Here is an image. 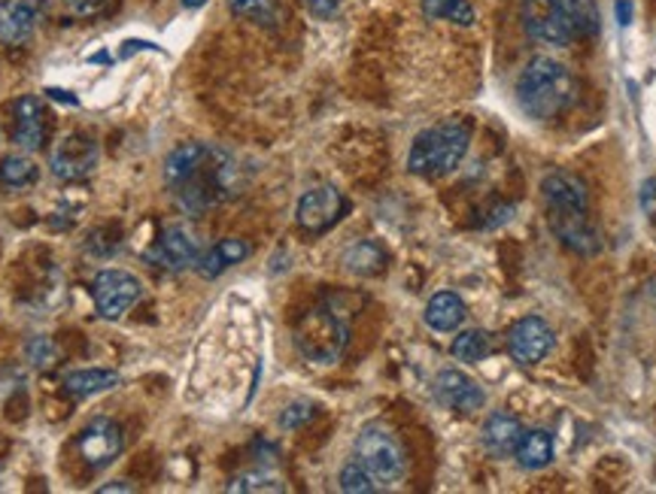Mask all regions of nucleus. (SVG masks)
Here are the masks:
<instances>
[{"instance_id":"obj_1","label":"nucleus","mask_w":656,"mask_h":494,"mask_svg":"<svg viewBox=\"0 0 656 494\" xmlns=\"http://www.w3.org/2000/svg\"><path fill=\"white\" fill-rule=\"evenodd\" d=\"M165 182L179 207L198 216L232 198L237 188V165L216 146L183 144L167 155Z\"/></svg>"},{"instance_id":"obj_2","label":"nucleus","mask_w":656,"mask_h":494,"mask_svg":"<svg viewBox=\"0 0 656 494\" xmlns=\"http://www.w3.org/2000/svg\"><path fill=\"white\" fill-rule=\"evenodd\" d=\"M520 16L526 33L545 46H571L599 33L596 0H523Z\"/></svg>"},{"instance_id":"obj_3","label":"nucleus","mask_w":656,"mask_h":494,"mask_svg":"<svg viewBox=\"0 0 656 494\" xmlns=\"http://www.w3.org/2000/svg\"><path fill=\"white\" fill-rule=\"evenodd\" d=\"M578 98V82L566 65L554 58H532L517 79V100L532 119H557Z\"/></svg>"},{"instance_id":"obj_4","label":"nucleus","mask_w":656,"mask_h":494,"mask_svg":"<svg viewBox=\"0 0 656 494\" xmlns=\"http://www.w3.org/2000/svg\"><path fill=\"white\" fill-rule=\"evenodd\" d=\"M468 140H471V128L462 119H447L434 128H425L417 134V140L408 155V170L425 179H438L457 170L459 161L466 158Z\"/></svg>"},{"instance_id":"obj_5","label":"nucleus","mask_w":656,"mask_h":494,"mask_svg":"<svg viewBox=\"0 0 656 494\" xmlns=\"http://www.w3.org/2000/svg\"><path fill=\"white\" fill-rule=\"evenodd\" d=\"M350 328L341 309L313 307L295 325V346L313 364H334L346 349Z\"/></svg>"},{"instance_id":"obj_6","label":"nucleus","mask_w":656,"mask_h":494,"mask_svg":"<svg viewBox=\"0 0 656 494\" xmlns=\"http://www.w3.org/2000/svg\"><path fill=\"white\" fill-rule=\"evenodd\" d=\"M356 458L365 467L374 483L392 485L404 476V449L390 431L380 425H368L356 439Z\"/></svg>"},{"instance_id":"obj_7","label":"nucleus","mask_w":656,"mask_h":494,"mask_svg":"<svg viewBox=\"0 0 656 494\" xmlns=\"http://www.w3.org/2000/svg\"><path fill=\"white\" fill-rule=\"evenodd\" d=\"M547 225L566 249L578 255H596L601 249V237L590 221L587 207H557L547 204Z\"/></svg>"},{"instance_id":"obj_8","label":"nucleus","mask_w":656,"mask_h":494,"mask_svg":"<svg viewBox=\"0 0 656 494\" xmlns=\"http://www.w3.org/2000/svg\"><path fill=\"white\" fill-rule=\"evenodd\" d=\"M91 295H95V307L104 319H123L125 313L140 300L144 295V286L140 279L128 270H100L95 276V286H91Z\"/></svg>"},{"instance_id":"obj_9","label":"nucleus","mask_w":656,"mask_h":494,"mask_svg":"<svg viewBox=\"0 0 656 494\" xmlns=\"http://www.w3.org/2000/svg\"><path fill=\"white\" fill-rule=\"evenodd\" d=\"M346 209H350V204H346V198L337 188L316 186L301 195L295 219H298V228L304 234H325L344 219Z\"/></svg>"},{"instance_id":"obj_10","label":"nucleus","mask_w":656,"mask_h":494,"mask_svg":"<svg viewBox=\"0 0 656 494\" xmlns=\"http://www.w3.org/2000/svg\"><path fill=\"white\" fill-rule=\"evenodd\" d=\"M100 161V146L86 137V134H70L52 152V174L61 182H79L86 176L95 174Z\"/></svg>"},{"instance_id":"obj_11","label":"nucleus","mask_w":656,"mask_h":494,"mask_svg":"<svg viewBox=\"0 0 656 494\" xmlns=\"http://www.w3.org/2000/svg\"><path fill=\"white\" fill-rule=\"evenodd\" d=\"M200 258V240L198 234L186 228V225H170L165 234L158 237L156 246L149 249V261L156 267H165L170 274H179L186 267H195Z\"/></svg>"},{"instance_id":"obj_12","label":"nucleus","mask_w":656,"mask_h":494,"mask_svg":"<svg viewBox=\"0 0 656 494\" xmlns=\"http://www.w3.org/2000/svg\"><path fill=\"white\" fill-rule=\"evenodd\" d=\"M550 349H554V330L538 316H526L508 330V352L513 355V362L538 364L545 362Z\"/></svg>"},{"instance_id":"obj_13","label":"nucleus","mask_w":656,"mask_h":494,"mask_svg":"<svg viewBox=\"0 0 656 494\" xmlns=\"http://www.w3.org/2000/svg\"><path fill=\"white\" fill-rule=\"evenodd\" d=\"M77 446L91 467H107L123 452V428L110 418H95L82 428Z\"/></svg>"},{"instance_id":"obj_14","label":"nucleus","mask_w":656,"mask_h":494,"mask_svg":"<svg viewBox=\"0 0 656 494\" xmlns=\"http://www.w3.org/2000/svg\"><path fill=\"white\" fill-rule=\"evenodd\" d=\"M46 140H49V110L40 98L25 95L16 103V144L28 152H37L43 149Z\"/></svg>"},{"instance_id":"obj_15","label":"nucleus","mask_w":656,"mask_h":494,"mask_svg":"<svg viewBox=\"0 0 656 494\" xmlns=\"http://www.w3.org/2000/svg\"><path fill=\"white\" fill-rule=\"evenodd\" d=\"M434 397L444 404V407L457 409V413H474V409L483 407V392L474 379H468L466 374L459 370H444L434 379Z\"/></svg>"},{"instance_id":"obj_16","label":"nucleus","mask_w":656,"mask_h":494,"mask_svg":"<svg viewBox=\"0 0 656 494\" xmlns=\"http://www.w3.org/2000/svg\"><path fill=\"white\" fill-rule=\"evenodd\" d=\"M40 10L33 0H3L0 3V43L19 46L37 28Z\"/></svg>"},{"instance_id":"obj_17","label":"nucleus","mask_w":656,"mask_h":494,"mask_svg":"<svg viewBox=\"0 0 656 494\" xmlns=\"http://www.w3.org/2000/svg\"><path fill=\"white\" fill-rule=\"evenodd\" d=\"M249 255V246L244 240H237V237H225L219 240L213 249L200 255L198 264H195V270H198L204 279H216V276H223L228 267L234 264H241Z\"/></svg>"},{"instance_id":"obj_18","label":"nucleus","mask_w":656,"mask_h":494,"mask_svg":"<svg viewBox=\"0 0 656 494\" xmlns=\"http://www.w3.org/2000/svg\"><path fill=\"white\" fill-rule=\"evenodd\" d=\"M523 437V425L508 413H496L490 422L483 425V446L496 455V458H508L517 449V443Z\"/></svg>"},{"instance_id":"obj_19","label":"nucleus","mask_w":656,"mask_h":494,"mask_svg":"<svg viewBox=\"0 0 656 494\" xmlns=\"http://www.w3.org/2000/svg\"><path fill=\"white\" fill-rule=\"evenodd\" d=\"M466 319V304L462 297L453 295V292H438V295L425 304V325L438 334H447V330H457Z\"/></svg>"},{"instance_id":"obj_20","label":"nucleus","mask_w":656,"mask_h":494,"mask_svg":"<svg viewBox=\"0 0 656 494\" xmlns=\"http://www.w3.org/2000/svg\"><path fill=\"white\" fill-rule=\"evenodd\" d=\"M513 458L523 471H541L554 458V439L547 431H523V437L513 449Z\"/></svg>"},{"instance_id":"obj_21","label":"nucleus","mask_w":656,"mask_h":494,"mask_svg":"<svg viewBox=\"0 0 656 494\" xmlns=\"http://www.w3.org/2000/svg\"><path fill=\"white\" fill-rule=\"evenodd\" d=\"M541 188H545L547 204H557V207H587L590 204L584 179L571 174H550Z\"/></svg>"},{"instance_id":"obj_22","label":"nucleus","mask_w":656,"mask_h":494,"mask_svg":"<svg viewBox=\"0 0 656 494\" xmlns=\"http://www.w3.org/2000/svg\"><path fill=\"white\" fill-rule=\"evenodd\" d=\"M119 385V374L116 370H74L65 376V392L70 397H91L100 392H110Z\"/></svg>"},{"instance_id":"obj_23","label":"nucleus","mask_w":656,"mask_h":494,"mask_svg":"<svg viewBox=\"0 0 656 494\" xmlns=\"http://www.w3.org/2000/svg\"><path fill=\"white\" fill-rule=\"evenodd\" d=\"M37 179H40V170L28 155H7L0 161V186L3 188L22 191V188H31Z\"/></svg>"},{"instance_id":"obj_24","label":"nucleus","mask_w":656,"mask_h":494,"mask_svg":"<svg viewBox=\"0 0 656 494\" xmlns=\"http://www.w3.org/2000/svg\"><path fill=\"white\" fill-rule=\"evenodd\" d=\"M423 3V12L429 19H438V22H453L459 28H471L478 22V12L468 0H420Z\"/></svg>"},{"instance_id":"obj_25","label":"nucleus","mask_w":656,"mask_h":494,"mask_svg":"<svg viewBox=\"0 0 656 494\" xmlns=\"http://www.w3.org/2000/svg\"><path fill=\"white\" fill-rule=\"evenodd\" d=\"M228 10H232L237 19L262 24V28H277L280 16H283L280 0H228Z\"/></svg>"},{"instance_id":"obj_26","label":"nucleus","mask_w":656,"mask_h":494,"mask_svg":"<svg viewBox=\"0 0 656 494\" xmlns=\"http://www.w3.org/2000/svg\"><path fill=\"white\" fill-rule=\"evenodd\" d=\"M450 352H453V358H457V362H466V364L483 362V358L492 352L490 334H483V330L478 328L462 330L457 340H453V346H450Z\"/></svg>"},{"instance_id":"obj_27","label":"nucleus","mask_w":656,"mask_h":494,"mask_svg":"<svg viewBox=\"0 0 656 494\" xmlns=\"http://www.w3.org/2000/svg\"><path fill=\"white\" fill-rule=\"evenodd\" d=\"M383 261H386V255L380 253V246L374 243H356L350 253H346V267L359 276H374L383 270Z\"/></svg>"},{"instance_id":"obj_28","label":"nucleus","mask_w":656,"mask_h":494,"mask_svg":"<svg viewBox=\"0 0 656 494\" xmlns=\"http://www.w3.org/2000/svg\"><path fill=\"white\" fill-rule=\"evenodd\" d=\"M286 485L280 483L274 473L267 471H249L241 473L232 485H228V492H283Z\"/></svg>"},{"instance_id":"obj_29","label":"nucleus","mask_w":656,"mask_h":494,"mask_svg":"<svg viewBox=\"0 0 656 494\" xmlns=\"http://www.w3.org/2000/svg\"><path fill=\"white\" fill-rule=\"evenodd\" d=\"M341 492L346 494H371L378 492V483H374V476L362 467V464H346L344 471H341Z\"/></svg>"},{"instance_id":"obj_30","label":"nucleus","mask_w":656,"mask_h":494,"mask_svg":"<svg viewBox=\"0 0 656 494\" xmlns=\"http://www.w3.org/2000/svg\"><path fill=\"white\" fill-rule=\"evenodd\" d=\"M112 0H65V10L77 19H98L110 10Z\"/></svg>"},{"instance_id":"obj_31","label":"nucleus","mask_w":656,"mask_h":494,"mask_svg":"<svg viewBox=\"0 0 656 494\" xmlns=\"http://www.w3.org/2000/svg\"><path fill=\"white\" fill-rule=\"evenodd\" d=\"M307 418H313L311 404H292V407L283 413V418H280V425H283V428H298Z\"/></svg>"},{"instance_id":"obj_32","label":"nucleus","mask_w":656,"mask_h":494,"mask_svg":"<svg viewBox=\"0 0 656 494\" xmlns=\"http://www.w3.org/2000/svg\"><path fill=\"white\" fill-rule=\"evenodd\" d=\"M642 209L647 213V219L656 225V176H650L642 186Z\"/></svg>"},{"instance_id":"obj_33","label":"nucleus","mask_w":656,"mask_h":494,"mask_svg":"<svg viewBox=\"0 0 656 494\" xmlns=\"http://www.w3.org/2000/svg\"><path fill=\"white\" fill-rule=\"evenodd\" d=\"M307 7H311L316 16H332L334 10H337V0H307Z\"/></svg>"},{"instance_id":"obj_34","label":"nucleus","mask_w":656,"mask_h":494,"mask_svg":"<svg viewBox=\"0 0 656 494\" xmlns=\"http://www.w3.org/2000/svg\"><path fill=\"white\" fill-rule=\"evenodd\" d=\"M614 10H617V22L624 24V28L633 22V3H629V0H617V7H614Z\"/></svg>"},{"instance_id":"obj_35","label":"nucleus","mask_w":656,"mask_h":494,"mask_svg":"<svg viewBox=\"0 0 656 494\" xmlns=\"http://www.w3.org/2000/svg\"><path fill=\"white\" fill-rule=\"evenodd\" d=\"M104 494H110V492H131V485H107V488H100Z\"/></svg>"},{"instance_id":"obj_36","label":"nucleus","mask_w":656,"mask_h":494,"mask_svg":"<svg viewBox=\"0 0 656 494\" xmlns=\"http://www.w3.org/2000/svg\"><path fill=\"white\" fill-rule=\"evenodd\" d=\"M207 0H183V7H204Z\"/></svg>"}]
</instances>
